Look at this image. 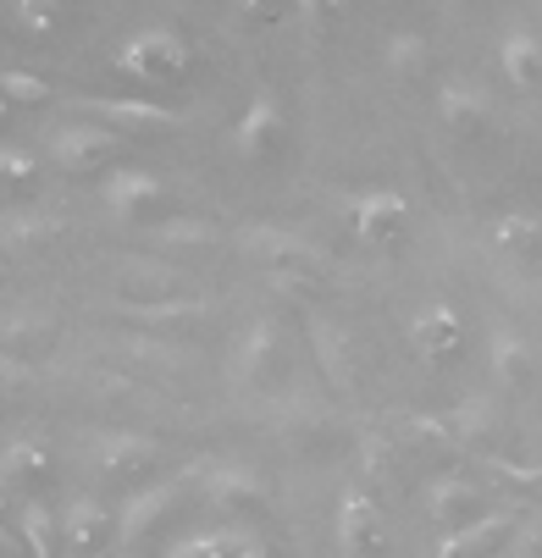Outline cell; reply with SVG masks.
<instances>
[{
    "instance_id": "cell-1",
    "label": "cell",
    "mask_w": 542,
    "mask_h": 558,
    "mask_svg": "<svg viewBox=\"0 0 542 558\" xmlns=\"http://www.w3.org/2000/svg\"><path fill=\"white\" fill-rule=\"evenodd\" d=\"M111 72H122L138 89H167V84H183L194 72V45H189V34H178L167 23H149V28H138L117 45Z\"/></svg>"
},
{
    "instance_id": "cell-2",
    "label": "cell",
    "mask_w": 542,
    "mask_h": 558,
    "mask_svg": "<svg viewBox=\"0 0 542 558\" xmlns=\"http://www.w3.org/2000/svg\"><path fill=\"white\" fill-rule=\"evenodd\" d=\"M266 277H277V282H310L327 260H322V250L310 244L304 232H293V227H277V221H250V227H239V238H232Z\"/></svg>"
},
{
    "instance_id": "cell-3",
    "label": "cell",
    "mask_w": 542,
    "mask_h": 558,
    "mask_svg": "<svg viewBox=\"0 0 542 558\" xmlns=\"http://www.w3.org/2000/svg\"><path fill=\"white\" fill-rule=\"evenodd\" d=\"M128 144L122 128L111 122H95V117H77V122H56L45 133V155H50V167L67 172V178H95L117 161V149Z\"/></svg>"
},
{
    "instance_id": "cell-4",
    "label": "cell",
    "mask_w": 542,
    "mask_h": 558,
    "mask_svg": "<svg viewBox=\"0 0 542 558\" xmlns=\"http://www.w3.org/2000/svg\"><path fill=\"white\" fill-rule=\"evenodd\" d=\"M194 487L210 509H221L232 520H255L272 504V475L250 459H200Z\"/></svg>"
},
{
    "instance_id": "cell-5",
    "label": "cell",
    "mask_w": 542,
    "mask_h": 558,
    "mask_svg": "<svg viewBox=\"0 0 542 558\" xmlns=\"http://www.w3.org/2000/svg\"><path fill=\"white\" fill-rule=\"evenodd\" d=\"M194 475H200V459L189 464V470H178V475H155V482H144V487H133L128 498H122V509L111 514V536L128 547V542H144L155 525H161L183 498H189V487H194Z\"/></svg>"
},
{
    "instance_id": "cell-6",
    "label": "cell",
    "mask_w": 542,
    "mask_h": 558,
    "mask_svg": "<svg viewBox=\"0 0 542 558\" xmlns=\"http://www.w3.org/2000/svg\"><path fill=\"white\" fill-rule=\"evenodd\" d=\"M282 138H288V111H282V100H277L272 89H255V95L244 100V111L232 117V133H227L232 155H239L244 167H261V161H272V155L282 149Z\"/></svg>"
},
{
    "instance_id": "cell-7",
    "label": "cell",
    "mask_w": 542,
    "mask_h": 558,
    "mask_svg": "<svg viewBox=\"0 0 542 558\" xmlns=\"http://www.w3.org/2000/svg\"><path fill=\"white\" fill-rule=\"evenodd\" d=\"M349 232L360 238L365 250L387 255L410 232V199L399 189H365L349 199Z\"/></svg>"
},
{
    "instance_id": "cell-8",
    "label": "cell",
    "mask_w": 542,
    "mask_h": 558,
    "mask_svg": "<svg viewBox=\"0 0 542 558\" xmlns=\"http://www.w3.org/2000/svg\"><path fill=\"white\" fill-rule=\"evenodd\" d=\"M405 338H410L415 360L432 365V371H443V365H454V360L465 354V322H459V310L443 304V299H432V304H421V310L410 315Z\"/></svg>"
},
{
    "instance_id": "cell-9",
    "label": "cell",
    "mask_w": 542,
    "mask_h": 558,
    "mask_svg": "<svg viewBox=\"0 0 542 558\" xmlns=\"http://www.w3.org/2000/svg\"><path fill=\"white\" fill-rule=\"evenodd\" d=\"M333 542L349 558H365V553L387 547V520H382V504L371 498V487H344L338 514H333Z\"/></svg>"
},
{
    "instance_id": "cell-10",
    "label": "cell",
    "mask_w": 542,
    "mask_h": 558,
    "mask_svg": "<svg viewBox=\"0 0 542 558\" xmlns=\"http://www.w3.org/2000/svg\"><path fill=\"white\" fill-rule=\"evenodd\" d=\"M95 199L111 221H138L149 205H161L167 199V183L144 172V167H106L100 183H95Z\"/></svg>"
},
{
    "instance_id": "cell-11",
    "label": "cell",
    "mask_w": 542,
    "mask_h": 558,
    "mask_svg": "<svg viewBox=\"0 0 542 558\" xmlns=\"http://www.w3.org/2000/svg\"><path fill=\"white\" fill-rule=\"evenodd\" d=\"M89 453H95V470L100 475H144L161 464V437L149 432H133V426H106L89 437Z\"/></svg>"
},
{
    "instance_id": "cell-12",
    "label": "cell",
    "mask_w": 542,
    "mask_h": 558,
    "mask_svg": "<svg viewBox=\"0 0 542 558\" xmlns=\"http://www.w3.org/2000/svg\"><path fill=\"white\" fill-rule=\"evenodd\" d=\"M77 117H95V122H111L122 133H172L178 128V111L155 106V100H128V95H77L67 100Z\"/></svg>"
},
{
    "instance_id": "cell-13",
    "label": "cell",
    "mask_w": 542,
    "mask_h": 558,
    "mask_svg": "<svg viewBox=\"0 0 542 558\" xmlns=\"http://www.w3.org/2000/svg\"><path fill=\"white\" fill-rule=\"evenodd\" d=\"M56 520H61V553H100L106 542H111V509L95 498V493H77V498H67L61 509H56Z\"/></svg>"
},
{
    "instance_id": "cell-14",
    "label": "cell",
    "mask_w": 542,
    "mask_h": 558,
    "mask_svg": "<svg viewBox=\"0 0 542 558\" xmlns=\"http://www.w3.org/2000/svg\"><path fill=\"white\" fill-rule=\"evenodd\" d=\"M61 232H67V221H61L56 210H45V205H17V210L0 216V250L17 255V260H28V255L50 250Z\"/></svg>"
},
{
    "instance_id": "cell-15",
    "label": "cell",
    "mask_w": 542,
    "mask_h": 558,
    "mask_svg": "<svg viewBox=\"0 0 542 558\" xmlns=\"http://www.w3.org/2000/svg\"><path fill=\"white\" fill-rule=\"evenodd\" d=\"M437 117H443V128H448V133L471 138V133H482V128H487L493 100H487V89H482V84H471V77H448V84L437 89Z\"/></svg>"
},
{
    "instance_id": "cell-16",
    "label": "cell",
    "mask_w": 542,
    "mask_h": 558,
    "mask_svg": "<svg viewBox=\"0 0 542 558\" xmlns=\"http://www.w3.org/2000/svg\"><path fill=\"white\" fill-rule=\"evenodd\" d=\"M272 354H277V322H250V327H239V338L227 343V381H232V387L261 381L266 365H272Z\"/></svg>"
},
{
    "instance_id": "cell-17",
    "label": "cell",
    "mask_w": 542,
    "mask_h": 558,
    "mask_svg": "<svg viewBox=\"0 0 542 558\" xmlns=\"http://www.w3.org/2000/svg\"><path fill=\"white\" fill-rule=\"evenodd\" d=\"M520 514L515 509H504V514H471V520H459V531H443L437 536V553L443 558H454V553H504V542H509V525H515Z\"/></svg>"
},
{
    "instance_id": "cell-18",
    "label": "cell",
    "mask_w": 542,
    "mask_h": 558,
    "mask_svg": "<svg viewBox=\"0 0 542 558\" xmlns=\"http://www.w3.org/2000/svg\"><path fill=\"white\" fill-rule=\"evenodd\" d=\"M310 349H316V365L333 387H354V338L327 322V315H310Z\"/></svg>"
},
{
    "instance_id": "cell-19",
    "label": "cell",
    "mask_w": 542,
    "mask_h": 558,
    "mask_svg": "<svg viewBox=\"0 0 542 558\" xmlns=\"http://www.w3.org/2000/svg\"><path fill=\"white\" fill-rule=\"evenodd\" d=\"M72 12H77V0H0V17L23 39H56Z\"/></svg>"
},
{
    "instance_id": "cell-20",
    "label": "cell",
    "mask_w": 542,
    "mask_h": 558,
    "mask_svg": "<svg viewBox=\"0 0 542 558\" xmlns=\"http://www.w3.org/2000/svg\"><path fill=\"white\" fill-rule=\"evenodd\" d=\"M498 72L509 77L515 89H531V84H542V34L537 28H504V39H498Z\"/></svg>"
},
{
    "instance_id": "cell-21",
    "label": "cell",
    "mask_w": 542,
    "mask_h": 558,
    "mask_svg": "<svg viewBox=\"0 0 542 558\" xmlns=\"http://www.w3.org/2000/svg\"><path fill=\"white\" fill-rule=\"evenodd\" d=\"M487 365H493V381H504V387H526L537 376V354H531V343L515 327H493L487 332Z\"/></svg>"
},
{
    "instance_id": "cell-22",
    "label": "cell",
    "mask_w": 542,
    "mask_h": 558,
    "mask_svg": "<svg viewBox=\"0 0 542 558\" xmlns=\"http://www.w3.org/2000/svg\"><path fill=\"white\" fill-rule=\"evenodd\" d=\"M12 531H17L23 553H34V558L61 553V520H56V509H50L45 498H17V509H12Z\"/></svg>"
},
{
    "instance_id": "cell-23",
    "label": "cell",
    "mask_w": 542,
    "mask_h": 558,
    "mask_svg": "<svg viewBox=\"0 0 542 558\" xmlns=\"http://www.w3.org/2000/svg\"><path fill=\"white\" fill-rule=\"evenodd\" d=\"M426 509H432V520L459 525V520H471V514L487 509V493L477 482H465V475H437V482L426 487Z\"/></svg>"
},
{
    "instance_id": "cell-24",
    "label": "cell",
    "mask_w": 542,
    "mask_h": 558,
    "mask_svg": "<svg viewBox=\"0 0 542 558\" xmlns=\"http://www.w3.org/2000/svg\"><path fill=\"white\" fill-rule=\"evenodd\" d=\"M0 475H7L17 493L45 482V475H50V442L39 432H17L7 448H0Z\"/></svg>"
},
{
    "instance_id": "cell-25",
    "label": "cell",
    "mask_w": 542,
    "mask_h": 558,
    "mask_svg": "<svg viewBox=\"0 0 542 558\" xmlns=\"http://www.w3.org/2000/svg\"><path fill=\"white\" fill-rule=\"evenodd\" d=\"M122 315L133 327H189V322L205 315V299H194V293H155V299L122 304Z\"/></svg>"
},
{
    "instance_id": "cell-26",
    "label": "cell",
    "mask_w": 542,
    "mask_h": 558,
    "mask_svg": "<svg viewBox=\"0 0 542 558\" xmlns=\"http://www.w3.org/2000/svg\"><path fill=\"white\" fill-rule=\"evenodd\" d=\"M144 238L161 244V250H221V221H210V216H167V221H149Z\"/></svg>"
},
{
    "instance_id": "cell-27",
    "label": "cell",
    "mask_w": 542,
    "mask_h": 558,
    "mask_svg": "<svg viewBox=\"0 0 542 558\" xmlns=\"http://www.w3.org/2000/svg\"><path fill=\"white\" fill-rule=\"evenodd\" d=\"M39 172L45 161L28 149V144H12V138H0V205H12V199H28L39 189Z\"/></svg>"
},
{
    "instance_id": "cell-28",
    "label": "cell",
    "mask_w": 542,
    "mask_h": 558,
    "mask_svg": "<svg viewBox=\"0 0 542 558\" xmlns=\"http://www.w3.org/2000/svg\"><path fill=\"white\" fill-rule=\"evenodd\" d=\"M382 56H387V72L405 77V84H415V77L432 72V39H426L421 28H399L394 39H387Z\"/></svg>"
},
{
    "instance_id": "cell-29",
    "label": "cell",
    "mask_w": 542,
    "mask_h": 558,
    "mask_svg": "<svg viewBox=\"0 0 542 558\" xmlns=\"http://www.w3.org/2000/svg\"><path fill=\"white\" fill-rule=\"evenodd\" d=\"M56 338V315L50 310H12L0 315V349H23V343H50Z\"/></svg>"
},
{
    "instance_id": "cell-30",
    "label": "cell",
    "mask_w": 542,
    "mask_h": 558,
    "mask_svg": "<svg viewBox=\"0 0 542 558\" xmlns=\"http://www.w3.org/2000/svg\"><path fill=\"white\" fill-rule=\"evenodd\" d=\"M0 100L17 106V111H28V106H50L56 89L45 84L39 72H28V66H0Z\"/></svg>"
},
{
    "instance_id": "cell-31",
    "label": "cell",
    "mask_w": 542,
    "mask_h": 558,
    "mask_svg": "<svg viewBox=\"0 0 542 558\" xmlns=\"http://www.w3.org/2000/svg\"><path fill=\"white\" fill-rule=\"evenodd\" d=\"M542 244V221H531V216H498L493 221V250H504V255H531Z\"/></svg>"
},
{
    "instance_id": "cell-32",
    "label": "cell",
    "mask_w": 542,
    "mask_h": 558,
    "mask_svg": "<svg viewBox=\"0 0 542 558\" xmlns=\"http://www.w3.org/2000/svg\"><path fill=\"white\" fill-rule=\"evenodd\" d=\"M28 381H34V365L23 354H12V349H0V392H17Z\"/></svg>"
},
{
    "instance_id": "cell-33",
    "label": "cell",
    "mask_w": 542,
    "mask_h": 558,
    "mask_svg": "<svg viewBox=\"0 0 542 558\" xmlns=\"http://www.w3.org/2000/svg\"><path fill=\"white\" fill-rule=\"evenodd\" d=\"M299 7V17L310 23V28H333L338 17H344V0H293Z\"/></svg>"
},
{
    "instance_id": "cell-34",
    "label": "cell",
    "mask_w": 542,
    "mask_h": 558,
    "mask_svg": "<svg viewBox=\"0 0 542 558\" xmlns=\"http://www.w3.org/2000/svg\"><path fill=\"white\" fill-rule=\"evenodd\" d=\"M227 7L239 12V17H255V23H261V17H272V12H277V0H227Z\"/></svg>"
},
{
    "instance_id": "cell-35",
    "label": "cell",
    "mask_w": 542,
    "mask_h": 558,
    "mask_svg": "<svg viewBox=\"0 0 542 558\" xmlns=\"http://www.w3.org/2000/svg\"><path fill=\"white\" fill-rule=\"evenodd\" d=\"M498 470L509 475V482H526L531 493H542V470H537V475H526V470H515V464H498Z\"/></svg>"
},
{
    "instance_id": "cell-36",
    "label": "cell",
    "mask_w": 542,
    "mask_h": 558,
    "mask_svg": "<svg viewBox=\"0 0 542 558\" xmlns=\"http://www.w3.org/2000/svg\"><path fill=\"white\" fill-rule=\"evenodd\" d=\"M12 509H17V487L7 482V475H0V520H7Z\"/></svg>"
},
{
    "instance_id": "cell-37",
    "label": "cell",
    "mask_w": 542,
    "mask_h": 558,
    "mask_svg": "<svg viewBox=\"0 0 542 558\" xmlns=\"http://www.w3.org/2000/svg\"><path fill=\"white\" fill-rule=\"evenodd\" d=\"M7 553H23V542H17V531H7V520H0V558Z\"/></svg>"
},
{
    "instance_id": "cell-38",
    "label": "cell",
    "mask_w": 542,
    "mask_h": 558,
    "mask_svg": "<svg viewBox=\"0 0 542 558\" xmlns=\"http://www.w3.org/2000/svg\"><path fill=\"white\" fill-rule=\"evenodd\" d=\"M7 111H12V106H7V100H0V117H7Z\"/></svg>"
}]
</instances>
